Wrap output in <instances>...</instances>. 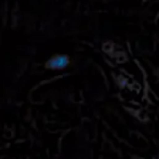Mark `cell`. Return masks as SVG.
Wrapping results in <instances>:
<instances>
[{
  "label": "cell",
  "instance_id": "1",
  "mask_svg": "<svg viewBox=\"0 0 159 159\" xmlns=\"http://www.w3.org/2000/svg\"><path fill=\"white\" fill-rule=\"evenodd\" d=\"M69 64V57L65 54H55L48 60L46 67L49 69H64Z\"/></svg>",
  "mask_w": 159,
  "mask_h": 159
}]
</instances>
